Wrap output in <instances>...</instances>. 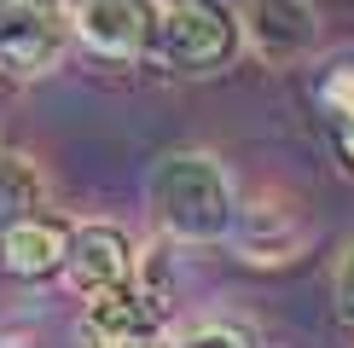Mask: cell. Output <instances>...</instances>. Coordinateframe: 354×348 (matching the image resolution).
<instances>
[{"label": "cell", "instance_id": "1", "mask_svg": "<svg viewBox=\"0 0 354 348\" xmlns=\"http://www.w3.org/2000/svg\"><path fill=\"white\" fill-rule=\"evenodd\" d=\"M151 209L157 221H163L169 238H186V244H215L232 232V215H239V203H232V186L227 174H221L215 157L203 151H169L163 163L151 168Z\"/></svg>", "mask_w": 354, "mask_h": 348}, {"label": "cell", "instance_id": "2", "mask_svg": "<svg viewBox=\"0 0 354 348\" xmlns=\"http://www.w3.org/2000/svg\"><path fill=\"white\" fill-rule=\"evenodd\" d=\"M145 52L174 76H209L239 52V18L221 0H169Z\"/></svg>", "mask_w": 354, "mask_h": 348}, {"label": "cell", "instance_id": "3", "mask_svg": "<svg viewBox=\"0 0 354 348\" xmlns=\"http://www.w3.org/2000/svg\"><path fill=\"white\" fill-rule=\"evenodd\" d=\"M70 18L58 0H0V70L6 76H41L58 64Z\"/></svg>", "mask_w": 354, "mask_h": 348}, {"label": "cell", "instance_id": "4", "mask_svg": "<svg viewBox=\"0 0 354 348\" xmlns=\"http://www.w3.org/2000/svg\"><path fill=\"white\" fill-rule=\"evenodd\" d=\"M157 325H163V302H151L128 279L116 290H99L82 308V348H151Z\"/></svg>", "mask_w": 354, "mask_h": 348}, {"label": "cell", "instance_id": "5", "mask_svg": "<svg viewBox=\"0 0 354 348\" xmlns=\"http://www.w3.org/2000/svg\"><path fill=\"white\" fill-rule=\"evenodd\" d=\"M64 284L76 296H99V290H116L134 279V244H128L122 226L111 221H87V226H70V250H64Z\"/></svg>", "mask_w": 354, "mask_h": 348}, {"label": "cell", "instance_id": "6", "mask_svg": "<svg viewBox=\"0 0 354 348\" xmlns=\"http://www.w3.org/2000/svg\"><path fill=\"white\" fill-rule=\"evenodd\" d=\"M64 18L99 58H145L157 6L151 0H70Z\"/></svg>", "mask_w": 354, "mask_h": 348}, {"label": "cell", "instance_id": "7", "mask_svg": "<svg viewBox=\"0 0 354 348\" xmlns=\"http://www.w3.org/2000/svg\"><path fill=\"white\" fill-rule=\"evenodd\" d=\"M239 35H250L261 64H297L319 41V12L314 0H250L239 18Z\"/></svg>", "mask_w": 354, "mask_h": 348}, {"label": "cell", "instance_id": "8", "mask_svg": "<svg viewBox=\"0 0 354 348\" xmlns=\"http://www.w3.org/2000/svg\"><path fill=\"white\" fill-rule=\"evenodd\" d=\"M64 250H70V226L53 215H24L0 232V261L18 279H53L64 267Z\"/></svg>", "mask_w": 354, "mask_h": 348}, {"label": "cell", "instance_id": "9", "mask_svg": "<svg viewBox=\"0 0 354 348\" xmlns=\"http://www.w3.org/2000/svg\"><path fill=\"white\" fill-rule=\"evenodd\" d=\"M232 232H239V250L256 267H279V261H297V250L308 244V226L290 209H273V203H256V209L232 215Z\"/></svg>", "mask_w": 354, "mask_h": 348}, {"label": "cell", "instance_id": "10", "mask_svg": "<svg viewBox=\"0 0 354 348\" xmlns=\"http://www.w3.org/2000/svg\"><path fill=\"white\" fill-rule=\"evenodd\" d=\"M35 203H41L35 168H29L24 157L0 151V232H6L12 221H24V215H35Z\"/></svg>", "mask_w": 354, "mask_h": 348}, {"label": "cell", "instance_id": "11", "mask_svg": "<svg viewBox=\"0 0 354 348\" xmlns=\"http://www.w3.org/2000/svg\"><path fill=\"white\" fill-rule=\"evenodd\" d=\"M163 348H256V337H250L244 325L209 319V325H192V331H180V337H174V342H163Z\"/></svg>", "mask_w": 354, "mask_h": 348}, {"label": "cell", "instance_id": "12", "mask_svg": "<svg viewBox=\"0 0 354 348\" xmlns=\"http://www.w3.org/2000/svg\"><path fill=\"white\" fill-rule=\"evenodd\" d=\"M337 308H343V319L354 325V250H348L343 267H337Z\"/></svg>", "mask_w": 354, "mask_h": 348}, {"label": "cell", "instance_id": "13", "mask_svg": "<svg viewBox=\"0 0 354 348\" xmlns=\"http://www.w3.org/2000/svg\"><path fill=\"white\" fill-rule=\"evenodd\" d=\"M331 116H337V151H343V163L354 168V105L331 110Z\"/></svg>", "mask_w": 354, "mask_h": 348}, {"label": "cell", "instance_id": "14", "mask_svg": "<svg viewBox=\"0 0 354 348\" xmlns=\"http://www.w3.org/2000/svg\"><path fill=\"white\" fill-rule=\"evenodd\" d=\"M6 81H12V76H6V70H0V93H6Z\"/></svg>", "mask_w": 354, "mask_h": 348}]
</instances>
